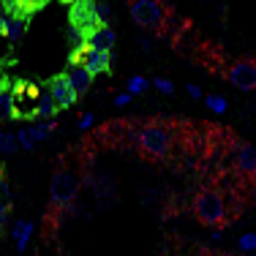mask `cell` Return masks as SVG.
Here are the masks:
<instances>
[{"instance_id": "cell-11", "label": "cell", "mask_w": 256, "mask_h": 256, "mask_svg": "<svg viewBox=\"0 0 256 256\" xmlns=\"http://www.w3.org/2000/svg\"><path fill=\"white\" fill-rule=\"evenodd\" d=\"M114 41H118L114 30L109 28V25H101V28L93 33V36H90V50H98V52H112Z\"/></svg>"}, {"instance_id": "cell-21", "label": "cell", "mask_w": 256, "mask_h": 256, "mask_svg": "<svg viewBox=\"0 0 256 256\" xmlns=\"http://www.w3.org/2000/svg\"><path fill=\"white\" fill-rule=\"evenodd\" d=\"M204 106L210 109L212 114H226V109H229V101L224 98V96H204Z\"/></svg>"}, {"instance_id": "cell-13", "label": "cell", "mask_w": 256, "mask_h": 256, "mask_svg": "<svg viewBox=\"0 0 256 256\" xmlns=\"http://www.w3.org/2000/svg\"><path fill=\"white\" fill-rule=\"evenodd\" d=\"M36 120H52L54 114L60 112V106H58V101L52 98V93L46 90V93H41L38 96V104H36Z\"/></svg>"}, {"instance_id": "cell-16", "label": "cell", "mask_w": 256, "mask_h": 256, "mask_svg": "<svg viewBox=\"0 0 256 256\" xmlns=\"http://www.w3.org/2000/svg\"><path fill=\"white\" fill-rule=\"evenodd\" d=\"M11 204H14L11 182H8V178H6L3 172H0V212H3V216H8V212H11Z\"/></svg>"}, {"instance_id": "cell-20", "label": "cell", "mask_w": 256, "mask_h": 256, "mask_svg": "<svg viewBox=\"0 0 256 256\" xmlns=\"http://www.w3.org/2000/svg\"><path fill=\"white\" fill-rule=\"evenodd\" d=\"M20 148V139L14 131H0V156H14Z\"/></svg>"}, {"instance_id": "cell-15", "label": "cell", "mask_w": 256, "mask_h": 256, "mask_svg": "<svg viewBox=\"0 0 256 256\" xmlns=\"http://www.w3.org/2000/svg\"><path fill=\"white\" fill-rule=\"evenodd\" d=\"M28 131H30V136H33V142L38 144V142H44V139H50V134L54 131V123L52 120H36L33 126H28Z\"/></svg>"}, {"instance_id": "cell-17", "label": "cell", "mask_w": 256, "mask_h": 256, "mask_svg": "<svg viewBox=\"0 0 256 256\" xmlns=\"http://www.w3.org/2000/svg\"><path fill=\"white\" fill-rule=\"evenodd\" d=\"M150 84H153V79H148V76H142V74H134V76L126 79V93L142 96V93H148Z\"/></svg>"}, {"instance_id": "cell-2", "label": "cell", "mask_w": 256, "mask_h": 256, "mask_svg": "<svg viewBox=\"0 0 256 256\" xmlns=\"http://www.w3.org/2000/svg\"><path fill=\"white\" fill-rule=\"evenodd\" d=\"M128 14H131L134 25H139L142 30L158 33L164 30L169 20V8L161 0H128Z\"/></svg>"}, {"instance_id": "cell-22", "label": "cell", "mask_w": 256, "mask_h": 256, "mask_svg": "<svg viewBox=\"0 0 256 256\" xmlns=\"http://www.w3.org/2000/svg\"><path fill=\"white\" fill-rule=\"evenodd\" d=\"M237 251L240 254H256V232H246L237 237Z\"/></svg>"}, {"instance_id": "cell-23", "label": "cell", "mask_w": 256, "mask_h": 256, "mask_svg": "<svg viewBox=\"0 0 256 256\" xmlns=\"http://www.w3.org/2000/svg\"><path fill=\"white\" fill-rule=\"evenodd\" d=\"M153 88L158 90V93H164V96H172L174 93V82H169L166 76H156L153 79Z\"/></svg>"}, {"instance_id": "cell-1", "label": "cell", "mask_w": 256, "mask_h": 256, "mask_svg": "<svg viewBox=\"0 0 256 256\" xmlns=\"http://www.w3.org/2000/svg\"><path fill=\"white\" fill-rule=\"evenodd\" d=\"M79 191H82V178L76 169H60L52 174L50 182V204L54 210H68L76 202Z\"/></svg>"}, {"instance_id": "cell-7", "label": "cell", "mask_w": 256, "mask_h": 256, "mask_svg": "<svg viewBox=\"0 0 256 256\" xmlns=\"http://www.w3.org/2000/svg\"><path fill=\"white\" fill-rule=\"evenodd\" d=\"M52 93V98L58 101V106L60 109H71L76 104V98L79 96L74 93V88H71V82H68V76L66 74H54L52 79H50V88H46Z\"/></svg>"}, {"instance_id": "cell-28", "label": "cell", "mask_w": 256, "mask_h": 256, "mask_svg": "<svg viewBox=\"0 0 256 256\" xmlns=\"http://www.w3.org/2000/svg\"><path fill=\"white\" fill-rule=\"evenodd\" d=\"M188 96H191V98H202L204 101V93H202V88H199V84H191V82H188Z\"/></svg>"}, {"instance_id": "cell-5", "label": "cell", "mask_w": 256, "mask_h": 256, "mask_svg": "<svg viewBox=\"0 0 256 256\" xmlns=\"http://www.w3.org/2000/svg\"><path fill=\"white\" fill-rule=\"evenodd\" d=\"M68 25L84 30L88 36H93L104 22L98 16V3L96 0H74L68 6Z\"/></svg>"}, {"instance_id": "cell-14", "label": "cell", "mask_w": 256, "mask_h": 256, "mask_svg": "<svg viewBox=\"0 0 256 256\" xmlns=\"http://www.w3.org/2000/svg\"><path fill=\"white\" fill-rule=\"evenodd\" d=\"M16 118H20V106H16V96L8 90V93H3V96H0V120L6 123V120H16Z\"/></svg>"}, {"instance_id": "cell-19", "label": "cell", "mask_w": 256, "mask_h": 256, "mask_svg": "<svg viewBox=\"0 0 256 256\" xmlns=\"http://www.w3.org/2000/svg\"><path fill=\"white\" fill-rule=\"evenodd\" d=\"M66 36H68L71 50H90V36L84 33V30H79V28H74V25H68Z\"/></svg>"}, {"instance_id": "cell-31", "label": "cell", "mask_w": 256, "mask_h": 256, "mask_svg": "<svg viewBox=\"0 0 256 256\" xmlns=\"http://www.w3.org/2000/svg\"><path fill=\"white\" fill-rule=\"evenodd\" d=\"M3 93H8V76L0 74V96H3Z\"/></svg>"}, {"instance_id": "cell-10", "label": "cell", "mask_w": 256, "mask_h": 256, "mask_svg": "<svg viewBox=\"0 0 256 256\" xmlns=\"http://www.w3.org/2000/svg\"><path fill=\"white\" fill-rule=\"evenodd\" d=\"M66 76H68V82H71V88H74L76 96H84L90 88H93V76L88 74V68H84V66H68Z\"/></svg>"}, {"instance_id": "cell-26", "label": "cell", "mask_w": 256, "mask_h": 256, "mask_svg": "<svg viewBox=\"0 0 256 256\" xmlns=\"http://www.w3.org/2000/svg\"><path fill=\"white\" fill-rule=\"evenodd\" d=\"M98 16L104 25H109V20H112V6L109 3H98Z\"/></svg>"}, {"instance_id": "cell-8", "label": "cell", "mask_w": 256, "mask_h": 256, "mask_svg": "<svg viewBox=\"0 0 256 256\" xmlns=\"http://www.w3.org/2000/svg\"><path fill=\"white\" fill-rule=\"evenodd\" d=\"M234 164H237V169H240L242 174L256 178V144H251V142H237Z\"/></svg>"}, {"instance_id": "cell-33", "label": "cell", "mask_w": 256, "mask_h": 256, "mask_svg": "<svg viewBox=\"0 0 256 256\" xmlns=\"http://www.w3.org/2000/svg\"><path fill=\"white\" fill-rule=\"evenodd\" d=\"M60 3H66V6H71V3H74V0H60Z\"/></svg>"}, {"instance_id": "cell-27", "label": "cell", "mask_w": 256, "mask_h": 256, "mask_svg": "<svg viewBox=\"0 0 256 256\" xmlns=\"http://www.w3.org/2000/svg\"><path fill=\"white\" fill-rule=\"evenodd\" d=\"M112 101H114V106H120V109H123V106H128V104L134 101V96H131V93H118Z\"/></svg>"}, {"instance_id": "cell-29", "label": "cell", "mask_w": 256, "mask_h": 256, "mask_svg": "<svg viewBox=\"0 0 256 256\" xmlns=\"http://www.w3.org/2000/svg\"><path fill=\"white\" fill-rule=\"evenodd\" d=\"M6 229H8V216H3V212H0V237L6 234Z\"/></svg>"}, {"instance_id": "cell-12", "label": "cell", "mask_w": 256, "mask_h": 256, "mask_svg": "<svg viewBox=\"0 0 256 256\" xmlns=\"http://www.w3.org/2000/svg\"><path fill=\"white\" fill-rule=\"evenodd\" d=\"M11 237H14V246H16V251H28V246H30V237H33V224L25 221V218H20V221L11 226Z\"/></svg>"}, {"instance_id": "cell-4", "label": "cell", "mask_w": 256, "mask_h": 256, "mask_svg": "<svg viewBox=\"0 0 256 256\" xmlns=\"http://www.w3.org/2000/svg\"><path fill=\"white\" fill-rule=\"evenodd\" d=\"M136 148L148 158H156L158 161V158H164L169 153V148H172V134L166 131V126L150 123L136 134Z\"/></svg>"}, {"instance_id": "cell-25", "label": "cell", "mask_w": 256, "mask_h": 256, "mask_svg": "<svg viewBox=\"0 0 256 256\" xmlns=\"http://www.w3.org/2000/svg\"><path fill=\"white\" fill-rule=\"evenodd\" d=\"M96 123V114L93 112H82L79 114V120H76V131H90Z\"/></svg>"}, {"instance_id": "cell-30", "label": "cell", "mask_w": 256, "mask_h": 256, "mask_svg": "<svg viewBox=\"0 0 256 256\" xmlns=\"http://www.w3.org/2000/svg\"><path fill=\"white\" fill-rule=\"evenodd\" d=\"M6 20H8V16H6L3 8H0V38H6Z\"/></svg>"}, {"instance_id": "cell-32", "label": "cell", "mask_w": 256, "mask_h": 256, "mask_svg": "<svg viewBox=\"0 0 256 256\" xmlns=\"http://www.w3.org/2000/svg\"><path fill=\"white\" fill-rule=\"evenodd\" d=\"M139 46H142V50H153V41H148V38H142V41H139Z\"/></svg>"}, {"instance_id": "cell-3", "label": "cell", "mask_w": 256, "mask_h": 256, "mask_svg": "<svg viewBox=\"0 0 256 256\" xmlns=\"http://www.w3.org/2000/svg\"><path fill=\"white\" fill-rule=\"evenodd\" d=\"M194 216L204 224V226H221L226 221V199L216 188H204L194 199Z\"/></svg>"}, {"instance_id": "cell-6", "label": "cell", "mask_w": 256, "mask_h": 256, "mask_svg": "<svg viewBox=\"0 0 256 256\" xmlns=\"http://www.w3.org/2000/svg\"><path fill=\"white\" fill-rule=\"evenodd\" d=\"M226 79L237 90H242V93L256 90V60H251V58L234 60V63L229 66V71H226Z\"/></svg>"}, {"instance_id": "cell-24", "label": "cell", "mask_w": 256, "mask_h": 256, "mask_svg": "<svg viewBox=\"0 0 256 256\" xmlns=\"http://www.w3.org/2000/svg\"><path fill=\"white\" fill-rule=\"evenodd\" d=\"M16 139H20V148L22 150H36V148H38V144L33 142V136H30L28 128H20V131H16Z\"/></svg>"}, {"instance_id": "cell-18", "label": "cell", "mask_w": 256, "mask_h": 256, "mask_svg": "<svg viewBox=\"0 0 256 256\" xmlns=\"http://www.w3.org/2000/svg\"><path fill=\"white\" fill-rule=\"evenodd\" d=\"M25 30H28V22L25 20H14V16H8V20H6V38H8L11 44H16V41L25 36Z\"/></svg>"}, {"instance_id": "cell-9", "label": "cell", "mask_w": 256, "mask_h": 256, "mask_svg": "<svg viewBox=\"0 0 256 256\" xmlns=\"http://www.w3.org/2000/svg\"><path fill=\"white\" fill-rule=\"evenodd\" d=\"M84 68H88L90 76H101V74H109L112 71V52H98V50H88L84 54Z\"/></svg>"}]
</instances>
